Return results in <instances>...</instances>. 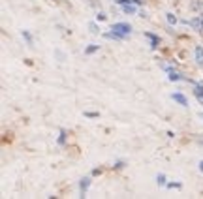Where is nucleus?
I'll list each match as a JSON object with an SVG mask.
<instances>
[{"instance_id": "nucleus-13", "label": "nucleus", "mask_w": 203, "mask_h": 199, "mask_svg": "<svg viewBox=\"0 0 203 199\" xmlns=\"http://www.w3.org/2000/svg\"><path fill=\"white\" fill-rule=\"evenodd\" d=\"M158 184H166V177L164 175H158Z\"/></svg>"}, {"instance_id": "nucleus-5", "label": "nucleus", "mask_w": 203, "mask_h": 199, "mask_svg": "<svg viewBox=\"0 0 203 199\" xmlns=\"http://www.w3.org/2000/svg\"><path fill=\"white\" fill-rule=\"evenodd\" d=\"M194 96L203 103V85H196V86H194Z\"/></svg>"}, {"instance_id": "nucleus-14", "label": "nucleus", "mask_w": 203, "mask_h": 199, "mask_svg": "<svg viewBox=\"0 0 203 199\" xmlns=\"http://www.w3.org/2000/svg\"><path fill=\"white\" fill-rule=\"evenodd\" d=\"M168 188H181V184H179V182H169Z\"/></svg>"}, {"instance_id": "nucleus-12", "label": "nucleus", "mask_w": 203, "mask_h": 199, "mask_svg": "<svg viewBox=\"0 0 203 199\" xmlns=\"http://www.w3.org/2000/svg\"><path fill=\"white\" fill-rule=\"evenodd\" d=\"M64 141H66V134H64V132H62V134H60V137H58V143H60V145H62V143H64Z\"/></svg>"}, {"instance_id": "nucleus-15", "label": "nucleus", "mask_w": 203, "mask_h": 199, "mask_svg": "<svg viewBox=\"0 0 203 199\" xmlns=\"http://www.w3.org/2000/svg\"><path fill=\"white\" fill-rule=\"evenodd\" d=\"M117 4H120V6H124V4H128V2H132V0H115Z\"/></svg>"}, {"instance_id": "nucleus-11", "label": "nucleus", "mask_w": 203, "mask_h": 199, "mask_svg": "<svg viewBox=\"0 0 203 199\" xmlns=\"http://www.w3.org/2000/svg\"><path fill=\"white\" fill-rule=\"evenodd\" d=\"M166 17H168V23H169V24H175V23H177V17H175L173 13H166Z\"/></svg>"}, {"instance_id": "nucleus-2", "label": "nucleus", "mask_w": 203, "mask_h": 199, "mask_svg": "<svg viewBox=\"0 0 203 199\" xmlns=\"http://www.w3.org/2000/svg\"><path fill=\"white\" fill-rule=\"evenodd\" d=\"M145 38H149V41H151V49H156L158 47V43H160V38L158 36H154L151 32H145Z\"/></svg>"}, {"instance_id": "nucleus-3", "label": "nucleus", "mask_w": 203, "mask_h": 199, "mask_svg": "<svg viewBox=\"0 0 203 199\" xmlns=\"http://www.w3.org/2000/svg\"><path fill=\"white\" fill-rule=\"evenodd\" d=\"M194 55H196V62H198L200 66H203V47L201 45H198V47L194 49Z\"/></svg>"}, {"instance_id": "nucleus-7", "label": "nucleus", "mask_w": 203, "mask_h": 199, "mask_svg": "<svg viewBox=\"0 0 203 199\" xmlns=\"http://www.w3.org/2000/svg\"><path fill=\"white\" fill-rule=\"evenodd\" d=\"M122 11H124V13H130V15H134L137 9H136V6H132V4L128 2V4H124V6H122Z\"/></svg>"}, {"instance_id": "nucleus-4", "label": "nucleus", "mask_w": 203, "mask_h": 199, "mask_svg": "<svg viewBox=\"0 0 203 199\" xmlns=\"http://www.w3.org/2000/svg\"><path fill=\"white\" fill-rule=\"evenodd\" d=\"M171 98H173V100H175L177 103H181V105H184V107L188 105V100H186V98H184V96H183L181 92H175V94H173Z\"/></svg>"}, {"instance_id": "nucleus-9", "label": "nucleus", "mask_w": 203, "mask_h": 199, "mask_svg": "<svg viewBox=\"0 0 203 199\" xmlns=\"http://www.w3.org/2000/svg\"><path fill=\"white\" fill-rule=\"evenodd\" d=\"M190 24H192L196 30H203V28H201V17H198V19H192V21H190Z\"/></svg>"}, {"instance_id": "nucleus-10", "label": "nucleus", "mask_w": 203, "mask_h": 199, "mask_svg": "<svg viewBox=\"0 0 203 199\" xmlns=\"http://www.w3.org/2000/svg\"><path fill=\"white\" fill-rule=\"evenodd\" d=\"M98 49H100V45H90V47L85 49V53H87V55H92V53H96Z\"/></svg>"}, {"instance_id": "nucleus-16", "label": "nucleus", "mask_w": 203, "mask_h": 199, "mask_svg": "<svg viewBox=\"0 0 203 199\" xmlns=\"http://www.w3.org/2000/svg\"><path fill=\"white\" fill-rule=\"evenodd\" d=\"M200 169L203 171V162H200Z\"/></svg>"}, {"instance_id": "nucleus-8", "label": "nucleus", "mask_w": 203, "mask_h": 199, "mask_svg": "<svg viewBox=\"0 0 203 199\" xmlns=\"http://www.w3.org/2000/svg\"><path fill=\"white\" fill-rule=\"evenodd\" d=\"M88 186H90V179H88V177H85V179L81 181V184H79V188H81V192L85 194V192L88 190Z\"/></svg>"}, {"instance_id": "nucleus-6", "label": "nucleus", "mask_w": 203, "mask_h": 199, "mask_svg": "<svg viewBox=\"0 0 203 199\" xmlns=\"http://www.w3.org/2000/svg\"><path fill=\"white\" fill-rule=\"evenodd\" d=\"M166 71L169 73V75H168V77H169V81H181V75H179L177 71H173L171 68H166Z\"/></svg>"}, {"instance_id": "nucleus-1", "label": "nucleus", "mask_w": 203, "mask_h": 199, "mask_svg": "<svg viewBox=\"0 0 203 199\" xmlns=\"http://www.w3.org/2000/svg\"><path fill=\"white\" fill-rule=\"evenodd\" d=\"M111 30H113L120 39H122V38H126V36L132 32V26H130L128 23H115V24L111 26Z\"/></svg>"}]
</instances>
